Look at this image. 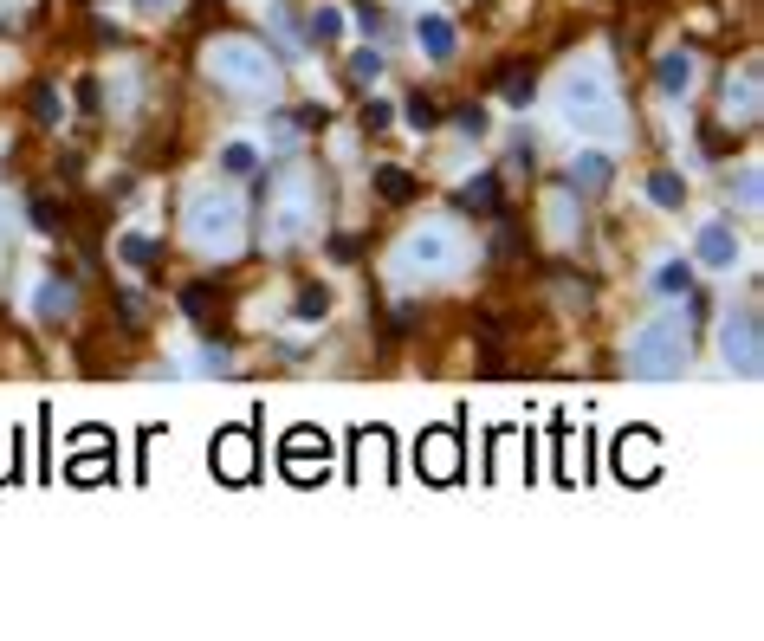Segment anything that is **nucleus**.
<instances>
[{"instance_id": "nucleus-1", "label": "nucleus", "mask_w": 764, "mask_h": 641, "mask_svg": "<svg viewBox=\"0 0 764 641\" xmlns=\"http://www.w3.org/2000/svg\"><path fill=\"white\" fill-rule=\"evenodd\" d=\"M240 227H247V214H240L234 195H201L195 208H188V240H195L201 253H234Z\"/></svg>"}, {"instance_id": "nucleus-2", "label": "nucleus", "mask_w": 764, "mask_h": 641, "mask_svg": "<svg viewBox=\"0 0 764 641\" xmlns=\"http://www.w3.org/2000/svg\"><path fill=\"white\" fill-rule=\"evenodd\" d=\"M680 357H687V331H680V324H667V318H654V324H641L629 370L635 376H674Z\"/></svg>"}, {"instance_id": "nucleus-3", "label": "nucleus", "mask_w": 764, "mask_h": 641, "mask_svg": "<svg viewBox=\"0 0 764 641\" xmlns=\"http://www.w3.org/2000/svg\"><path fill=\"white\" fill-rule=\"evenodd\" d=\"M564 111H570V124L590 130V136H616V124H622V111H616V98L603 91V78H570V85H564Z\"/></svg>"}, {"instance_id": "nucleus-4", "label": "nucleus", "mask_w": 764, "mask_h": 641, "mask_svg": "<svg viewBox=\"0 0 764 641\" xmlns=\"http://www.w3.org/2000/svg\"><path fill=\"white\" fill-rule=\"evenodd\" d=\"M208 72L227 78V85H266V91H272V65H266V52L247 46V39H227V46H214V52H208Z\"/></svg>"}, {"instance_id": "nucleus-5", "label": "nucleus", "mask_w": 764, "mask_h": 641, "mask_svg": "<svg viewBox=\"0 0 764 641\" xmlns=\"http://www.w3.org/2000/svg\"><path fill=\"white\" fill-rule=\"evenodd\" d=\"M402 259H408L415 272H454V234H447V227H428V234L408 240Z\"/></svg>"}, {"instance_id": "nucleus-6", "label": "nucleus", "mask_w": 764, "mask_h": 641, "mask_svg": "<svg viewBox=\"0 0 764 641\" xmlns=\"http://www.w3.org/2000/svg\"><path fill=\"white\" fill-rule=\"evenodd\" d=\"M726 363H739V376L758 370V311L752 305L739 318H726Z\"/></svg>"}, {"instance_id": "nucleus-7", "label": "nucleus", "mask_w": 764, "mask_h": 641, "mask_svg": "<svg viewBox=\"0 0 764 641\" xmlns=\"http://www.w3.org/2000/svg\"><path fill=\"white\" fill-rule=\"evenodd\" d=\"M421 52H428V59H454V20H447V13H421Z\"/></svg>"}, {"instance_id": "nucleus-8", "label": "nucleus", "mask_w": 764, "mask_h": 641, "mask_svg": "<svg viewBox=\"0 0 764 641\" xmlns=\"http://www.w3.org/2000/svg\"><path fill=\"white\" fill-rule=\"evenodd\" d=\"M732 259H739V240H732L726 221H713L700 234V266H732Z\"/></svg>"}, {"instance_id": "nucleus-9", "label": "nucleus", "mask_w": 764, "mask_h": 641, "mask_svg": "<svg viewBox=\"0 0 764 641\" xmlns=\"http://www.w3.org/2000/svg\"><path fill=\"white\" fill-rule=\"evenodd\" d=\"M454 201H460L467 214H499V175H480V182H467Z\"/></svg>"}, {"instance_id": "nucleus-10", "label": "nucleus", "mask_w": 764, "mask_h": 641, "mask_svg": "<svg viewBox=\"0 0 764 641\" xmlns=\"http://www.w3.org/2000/svg\"><path fill=\"white\" fill-rule=\"evenodd\" d=\"M654 78H661V91H667V98H680V91L693 85V59H687V52H667Z\"/></svg>"}, {"instance_id": "nucleus-11", "label": "nucleus", "mask_w": 764, "mask_h": 641, "mask_svg": "<svg viewBox=\"0 0 764 641\" xmlns=\"http://www.w3.org/2000/svg\"><path fill=\"white\" fill-rule=\"evenodd\" d=\"M493 85H499V98H506V104H531V72H525V65H499Z\"/></svg>"}, {"instance_id": "nucleus-12", "label": "nucleus", "mask_w": 764, "mask_h": 641, "mask_svg": "<svg viewBox=\"0 0 764 641\" xmlns=\"http://www.w3.org/2000/svg\"><path fill=\"white\" fill-rule=\"evenodd\" d=\"M376 188H382V201H408V195H415V175H408V169H382Z\"/></svg>"}, {"instance_id": "nucleus-13", "label": "nucleus", "mask_w": 764, "mask_h": 641, "mask_svg": "<svg viewBox=\"0 0 764 641\" xmlns=\"http://www.w3.org/2000/svg\"><path fill=\"white\" fill-rule=\"evenodd\" d=\"M72 311V285H46L39 292V318H65Z\"/></svg>"}, {"instance_id": "nucleus-14", "label": "nucleus", "mask_w": 764, "mask_h": 641, "mask_svg": "<svg viewBox=\"0 0 764 641\" xmlns=\"http://www.w3.org/2000/svg\"><path fill=\"white\" fill-rule=\"evenodd\" d=\"M570 182H583V188H603V182H609V162H603V156H583L577 169H570Z\"/></svg>"}, {"instance_id": "nucleus-15", "label": "nucleus", "mask_w": 764, "mask_h": 641, "mask_svg": "<svg viewBox=\"0 0 764 641\" xmlns=\"http://www.w3.org/2000/svg\"><path fill=\"white\" fill-rule=\"evenodd\" d=\"M324 311H331V292H324V285H305V292H298V318H324Z\"/></svg>"}, {"instance_id": "nucleus-16", "label": "nucleus", "mask_w": 764, "mask_h": 641, "mask_svg": "<svg viewBox=\"0 0 764 641\" xmlns=\"http://www.w3.org/2000/svg\"><path fill=\"white\" fill-rule=\"evenodd\" d=\"M124 259H130V266H156V240L130 234V240H124Z\"/></svg>"}, {"instance_id": "nucleus-17", "label": "nucleus", "mask_w": 764, "mask_h": 641, "mask_svg": "<svg viewBox=\"0 0 764 641\" xmlns=\"http://www.w3.org/2000/svg\"><path fill=\"white\" fill-rule=\"evenodd\" d=\"M337 26H344V20H337V7H318V13H311V33H318V39H337Z\"/></svg>"}, {"instance_id": "nucleus-18", "label": "nucleus", "mask_w": 764, "mask_h": 641, "mask_svg": "<svg viewBox=\"0 0 764 641\" xmlns=\"http://www.w3.org/2000/svg\"><path fill=\"white\" fill-rule=\"evenodd\" d=\"M654 201H661V208H674V201H680V182H674V175H654Z\"/></svg>"}, {"instance_id": "nucleus-19", "label": "nucleus", "mask_w": 764, "mask_h": 641, "mask_svg": "<svg viewBox=\"0 0 764 641\" xmlns=\"http://www.w3.org/2000/svg\"><path fill=\"white\" fill-rule=\"evenodd\" d=\"M33 117H39V124H52V117H59V98H52V91H46V85H39V91H33Z\"/></svg>"}, {"instance_id": "nucleus-20", "label": "nucleus", "mask_w": 764, "mask_h": 641, "mask_svg": "<svg viewBox=\"0 0 764 641\" xmlns=\"http://www.w3.org/2000/svg\"><path fill=\"white\" fill-rule=\"evenodd\" d=\"M434 117H441V111H434V104L415 91V98H408V124H434Z\"/></svg>"}, {"instance_id": "nucleus-21", "label": "nucleus", "mask_w": 764, "mask_h": 641, "mask_svg": "<svg viewBox=\"0 0 764 641\" xmlns=\"http://www.w3.org/2000/svg\"><path fill=\"white\" fill-rule=\"evenodd\" d=\"M687 285H693L687 266H667V272H661V292H687Z\"/></svg>"}, {"instance_id": "nucleus-22", "label": "nucleus", "mask_w": 764, "mask_h": 641, "mask_svg": "<svg viewBox=\"0 0 764 641\" xmlns=\"http://www.w3.org/2000/svg\"><path fill=\"white\" fill-rule=\"evenodd\" d=\"M350 72H357V78H376V72H382V52H357V59H350Z\"/></svg>"}, {"instance_id": "nucleus-23", "label": "nucleus", "mask_w": 764, "mask_h": 641, "mask_svg": "<svg viewBox=\"0 0 764 641\" xmlns=\"http://www.w3.org/2000/svg\"><path fill=\"white\" fill-rule=\"evenodd\" d=\"M227 169H234V175H247V169H253V149H247V143H234V149H227Z\"/></svg>"}, {"instance_id": "nucleus-24", "label": "nucleus", "mask_w": 764, "mask_h": 641, "mask_svg": "<svg viewBox=\"0 0 764 641\" xmlns=\"http://www.w3.org/2000/svg\"><path fill=\"white\" fill-rule=\"evenodd\" d=\"M460 130H467V136H480V130H486V111H473V104H467V111H460Z\"/></svg>"}, {"instance_id": "nucleus-25", "label": "nucleus", "mask_w": 764, "mask_h": 641, "mask_svg": "<svg viewBox=\"0 0 764 641\" xmlns=\"http://www.w3.org/2000/svg\"><path fill=\"white\" fill-rule=\"evenodd\" d=\"M136 7H143V13H162V7H175V0H136Z\"/></svg>"}, {"instance_id": "nucleus-26", "label": "nucleus", "mask_w": 764, "mask_h": 641, "mask_svg": "<svg viewBox=\"0 0 764 641\" xmlns=\"http://www.w3.org/2000/svg\"><path fill=\"white\" fill-rule=\"evenodd\" d=\"M0 259H7V214H0Z\"/></svg>"}]
</instances>
